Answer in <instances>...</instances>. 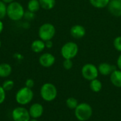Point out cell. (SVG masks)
Masks as SVG:
<instances>
[{
  "label": "cell",
  "mask_w": 121,
  "mask_h": 121,
  "mask_svg": "<svg viewBox=\"0 0 121 121\" xmlns=\"http://www.w3.org/2000/svg\"><path fill=\"white\" fill-rule=\"evenodd\" d=\"M24 13L25 9L21 3L15 1L7 4L6 16L10 20L13 21H19L23 18Z\"/></svg>",
  "instance_id": "obj_1"
},
{
  "label": "cell",
  "mask_w": 121,
  "mask_h": 121,
  "mask_svg": "<svg viewBox=\"0 0 121 121\" xmlns=\"http://www.w3.org/2000/svg\"><path fill=\"white\" fill-rule=\"evenodd\" d=\"M33 96L34 94L32 89L24 86L18 90L15 96V99L18 104L23 106L30 104L32 101Z\"/></svg>",
  "instance_id": "obj_2"
},
{
  "label": "cell",
  "mask_w": 121,
  "mask_h": 121,
  "mask_svg": "<svg viewBox=\"0 0 121 121\" xmlns=\"http://www.w3.org/2000/svg\"><path fill=\"white\" fill-rule=\"evenodd\" d=\"M74 115L78 121H88L93 115V108L91 105L87 103L79 104L74 109Z\"/></svg>",
  "instance_id": "obj_3"
},
{
  "label": "cell",
  "mask_w": 121,
  "mask_h": 121,
  "mask_svg": "<svg viewBox=\"0 0 121 121\" xmlns=\"http://www.w3.org/2000/svg\"><path fill=\"white\" fill-rule=\"evenodd\" d=\"M40 94L41 98L47 102L54 101L57 96V89L56 86L52 83H45L42 85Z\"/></svg>",
  "instance_id": "obj_4"
},
{
  "label": "cell",
  "mask_w": 121,
  "mask_h": 121,
  "mask_svg": "<svg viewBox=\"0 0 121 121\" xmlns=\"http://www.w3.org/2000/svg\"><path fill=\"white\" fill-rule=\"evenodd\" d=\"M56 33V29L53 24L50 23H45L38 28V37L44 42L52 40Z\"/></svg>",
  "instance_id": "obj_5"
},
{
  "label": "cell",
  "mask_w": 121,
  "mask_h": 121,
  "mask_svg": "<svg viewBox=\"0 0 121 121\" xmlns=\"http://www.w3.org/2000/svg\"><path fill=\"white\" fill-rule=\"evenodd\" d=\"M79 52V47L74 42L69 41L65 43L60 50V53L64 59L72 60L74 58Z\"/></svg>",
  "instance_id": "obj_6"
},
{
  "label": "cell",
  "mask_w": 121,
  "mask_h": 121,
  "mask_svg": "<svg viewBox=\"0 0 121 121\" xmlns=\"http://www.w3.org/2000/svg\"><path fill=\"white\" fill-rule=\"evenodd\" d=\"M81 72L82 77L88 81H91L93 79H97L99 74L98 67L91 63L85 64L82 67Z\"/></svg>",
  "instance_id": "obj_7"
},
{
  "label": "cell",
  "mask_w": 121,
  "mask_h": 121,
  "mask_svg": "<svg viewBox=\"0 0 121 121\" xmlns=\"http://www.w3.org/2000/svg\"><path fill=\"white\" fill-rule=\"evenodd\" d=\"M11 117L13 121H29L30 119L28 110L22 106L13 108L11 112Z\"/></svg>",
  "instance_id": "obj_8"
},
{
  "label": "cell",
  "mask_w": 121,
  "mask_h": 121,
  "mask_svg": "<svg viewBox=\"0 0 121 121\" xmlns=\"http://www.w3.org/2000/svg\"><path fill=\"white\" fill-rule=\"evenodd\" d=\"M55 57L50 53V52H45L43 53L38 59V62L40 63V65L45 68H49L50 67H52L55 62Z\"/></svg>",
  "instance_id": "obj_9"
},
{
  "label": "cell",
  "mask_w": 121,
  "mask_h": 121,
  "mask_svg": "<svg viewBox=\"0 0 121 121\" xmlns=\"http://www.w3.org/2000/svg\"><path fill=\"white\" fill-rule=\"evenodd\" d=\"M109 13L115 17L121 16V0H110L108 5Z\"/></svg>",
  "instance_id": "obj_10"
},
{
  "label": "cell",
  "mask_w": 121,
  "mask_h": 121,
  "mask_svg": "<svg viewBox=\"0 0 121 121\" xmlns=\"http://www.w3.org/2000/svg\"><path fill=\"white\" fill-rule=\"evenodd\" d=\"M28 112H29L30 118L38 119L43 116V112H44V108H43V106L40 104L35 103L30 106L28 109Z\"/></svg>",
  "instance_id": "obj_11"
},
{
  "label": "cell",
  "mask_w": 121,
  "mask_h": 121,
  "mask_svg": "<svg viewBox=\"0 0 121 121\" xmlns=\"http://www.w3.org/2000/svg\"><path fill=\"white\" fill-rule=\"evenodd\" d=\"M70 35L75 39H80L82 38L86 33V28L79 24H76L72 26L70 28Z\"/></svg>",
  "instance_id": "obj_12"
},
{
  "label": "cell",
  "mask_w": 121,
  "mask_h": 121,
  "mask_svg": "<svg viewBox=\"0 0 121 121\" xmlns=\"http://www.w3.org/2000/svg\"><path fill=\"white\" fill-rule=\"evenodd\" d=\"M98 69L99 74L104 76H108V75H111V73L116 69V67L108 62H102L99 64L98 67Z\"/></svg>",
  "instance_id": "obj_13"
},
{
  "label": "cell",
  "mask_w": 121,
  "mask_h": 121,
  "mask_svg": "<svg viewBox=\"0 0 121 121\" xmlns=\"http://www.w3.org/2000/svg\"><path fill=\"white\" fill-rule=\"evenodd\" d=\"M45 42L40 38L34 40L31 43L30 49L35 53H40L45 50Z\"/></svg>",
  "instance_id": "obj_14"
},
{
  "label": "cell",
  "mask_w": 121,
  "mask_h": 121,
  "mask_svg": "<svg viewBox=\"0 0 121 121\" xmlns=\"http://www.w3.org/2000/svg\"><path fill=\"white\" fill-rule=\"evenodd\" d=\"M111 82L113 86L118 88H121V70L116 69L110 75Z\"/></svg>",
  "instance_id": "obj_15"
},
{
  "label": "cell",
  "mask_w": 121,
  "mask_h": 121,
  "mask_svg": "<svg viewBox=\"0 0 121 121\" xmlns=\"http://www.w3.org/2000/svg\"><path fill=\"white\" fill-rule=\"evenodd\" d=\"M12 73V67L10 64L3 62L0 64V77L7 78Z\"/></svg>",
  "instance_id": "obj_16"
},
{
  "label": "cell",
  "mask_w": 121,
  "mask_h": 121,
  "mask_svg": "<svg viewBox=\"0 0 121 121\" xmlns=\"http://www.w3.org/2000/svg\"><path fill=\"white\" fill-rule=\"evenodd\" d=\"M40 5L38 0H29L27 3V10L33 13H36L40 9Z\"/></svg>",
  "instance_id": "obj_17"
},
{
  "label": "cell",
  "mask_w": 121,
  "mask_h": 121,
  "mask_svg": "<svg viewBox=\"0 0 121 121\" xmlns=\"http://www.w3.org/2000/svg\"><path fill=\"white\" fill-rule=\"evenodd\" d=\"M40 7L45 10L52 9L56 4V0H38Z\"/></svg>",
  "instance_id": "obj_18"
},
{
  "label": "cell",
  "mask_w": 121,
  "mask_h": 121,
  "mask_svg": "<svg viewBox=\"0 0 121 121\" xmlns=\"http://www.w3.org/2000/svg\"><path fill=\"white\" fill-rule=\"evenodd\" d=\"M91 6L96 9H104L107 7L110 0H89Z\"/></svg>",
  "instance_id": "obj_19"
},
{
  "label": "cell",
  "mask_w": 121,
  "mask_h": 121,
  "mask_svg": "<svg viewBox=\"0 0 121 121\" xmlns=\"http://www.w3.org/2000/svg\"><path fill=\"white\" fill-rule=\"evenodd\" d=\"M89 87L91 90L93 91L94 92H99L102 89L103 85L100 80H99L98 79H95L90 81Z\"/></svg>",
  "instance_id": "obj_20"
},
{
  "label": "cell",
  "mask_w": 121,
  "mask_h": 121,
  "mask_svg": "<svg viewBox=\"0 0 121 121\" xmlns=\"http://www.w3.org/2000/svg\"><path fill=\"white\" fill-rule=\"evenodd\" d=\"M78 104H79L78 101L74 97H69L66 101V105L70 109L74 110L77 108V106H78Z\"/></svg>",
  "instance_id": "obj_21"
},
{
  "label": "cell",
  "mask_w": 121,
  "mask_h": 121,
  "mask_svg": "<svg viewBox=\"0 0 121 121\" xmlns=\"http://www.w3.org/2000/svg\"><path fill=\"white\" fill-rule=\"evenodd\" d=\"M1 86L6 91H11L14 86V82L11 79H6L3 82Z\"/></svg>",
  "instance_id": "obj_22"
},
{
  "label": "cell",
  "mask_w": 121,
  "mask_h": 121,
  "mask_svg": "<svg viewBox=\"0 0 121 121\" xmlns=\"http://www.w3.org/2000/svg\"><path fill=\"white\" fill-rule=\"evenodd\" d=\"M6 7L7 4L0 0V20L4 19L6 16Z\"/></svg>",
  "instance_id": "obj_23"
},
{
  "label": "cell",
  "mask_w": 121,
  "mask_h": 121,
  "mask_svg": "<svg viewBox=\"0 0 121 121\" xmlns=\"http://www.w3.org/2000/svg\"><path fill=\"white\" fill-rule=\"evenodd\" d=\"M114 48L121 53V36H117L113 40V43Z\"/></svg>",
  "instance_id": "obj_24"
},
{
  "label": "cell",
  "mask_w": 121,
  "mask_h": 121,
  "mask_svg": "<svg viewBox=\"0 0 121 121\" xmlns=\"http://www.w3.org/2000/svg\"><path fill=\"white\" fill-rule=\"evenodd\" d=\"M62 66L63 67L67 69V70H69L72 68L73 67V62L72 60H69V59H64V61L62 62Z\"/></svg>",
  "instance_id": "obj_25"
},
{
  "label": "cell",
  "mask_w": 121,
  "mask_h": 121,
  "mask_svg": "<svg viewBox=\"0 0 121 121\" xmlns=\"http://www.w3.org/2000/svg\"><path fill=\"white\" fill-rule=\"evenodd\" d=\"M35 13H33L31 11H25V13H24V16H23V18H25L26 21H31L33 19L35 18Z\"/></svg>",
  "instance_id": "obj_26"
},
{
  "label": "cell",
  "mask_w": 121,
  "mask_h": 121,
  "mask_svg": "<svg viewBox=\"0 0 121 121\" xmlns=\"http://www.w3.org/2000/svg\"><path fill=\"white\" fill-rule=\"evenodd\" d=\"M6 99V91L2 86H0V105L2 104Z\"/></svg>",
  "instance_id": "obj_27"
},
{
  "label": "cell",
  "mask_w": 121,
  "mask_h": 121,
  "mask_svg": "<svg viewBox=\"0 0 121 121\" xmlns=\"http://www.w3.org/2000/svg\"><path fill=\"white\" fill-rule=\"evenodd\" d=\"M34 85H35V82L32 79H26V81L25 82V86H26L28 88H30V89H32L34 86Z\"/></svg>",
  "instance_id": "obj_28"
},
{
  "label": "cell",
  "mask_w": 121,
  "mask_h": 121,
  "mask_svg": "<svg viewBox=\"0 0 121 121\" xmlns=\"http://www.w3.org/2000/svg\"><path fill=\"white\" fill-rule=\"evenodd\" d=\"M45 48H48V49H50L53 47V43L52 41V40H47L45 42Z\"/></svg>",
  "instance_id": "obj_29"
},
{
  "label": "cell",
  "mask_w": 121,
  "mask_h": 121,
  "mask_svg": "<svg viewBox=\"0 0 121 121\" xmlns=\"http://www.w3.org/2000/svg\"><path fill=\"white\" fill-rule=\"evenodd\" d=\"M117 67H118V69L121 70V53L117 59Z\"/></svg>",
  "instance_id": "obj_30"
},
{
  "label": "cell",
  "mask_w": 121,
  "mask_h": 121,
  "mask_svg": "<svg viewBox=\"0 0 121 121\" xmlns=\"http://www.w3.org/2000/svg\"><path fill=\"white\" fill-rule=\"evenodd\" d=\"M22 27H23L24 29H28V28H30V23H29L28 21L23 22V23L22 24Z\"/></svg>",
  "instance_id": "obj_31"
},
{
  "label": "cell",
  "mask_w": 121,
  "mask_h": 121,
  "mask_svg": "<svg viewBox=\"0 0 121 121\" xmlns=\"http://www.w3.org/2000/svg\"><path fill=\"white\" fill-rule=\"evenodd\" d=\"M14 57L16 58V59L18 60H22V59L23 58V55H21V54H19V53H16V54L14 55Z\"/></svg>",
  "instance_id": "obj_32"
},
{
  "label": "cell",
  "mask_w": 121,
  "mask_h": 121,
  "mask_svg": "<svg viewBox=\"0 0 121 121\" xmlns=\"http://www.w3.org/2000/svg\"><path fill=\"white\" fill-rule=\"evenodd\" d=\"M4 23L1 20H0V34L2 33V31L4 30Z\"/></svg>",
  "instance_id": "obj_33"
},
{
  "label": "cell",
  "mask_w": 121,
  "mask_h": 121,
  "mask_svg": "<svg viewBox=\"0 0 121 121\" xmlns=\"http://www.w3.org/2000/svg\"><path fill=\"white\" fill-rule=\"evenodd\" d=\"M3 2H4L6 4H10V3H11V2H13V1H15V0H1Z\"/></svg>",
  "instance_id": "obj_34"
},
{
  "label": "cell",
  "mask_w": 121,
  "mask_h": 121,
  "mask_svg": "<svg viewBox=\"0 0 121 121\" xmlns=\"http://www.w3.org/2000/svg\"><path fill=\"white\" fill-rule=\"evenodd\" d=\"M29 121H38V119H35V118H30Z\"/></svg>",
  "instance_id": "obj_35"
},
{
  "label": "cell",
  "mask_w": 121,
  "mask_h": 121,
  "mask_svg": "<svg viewBox=\"0 0 121 121\" xmlns=\"http://www.w3.org/2000/svg\"><path fill=\"white\" fill-rule=\"evenodd\" d=\"M1 41L0 40V48H1Z\"/></svg>",
  "instance_id": "obj_36"
}]
</instances>
